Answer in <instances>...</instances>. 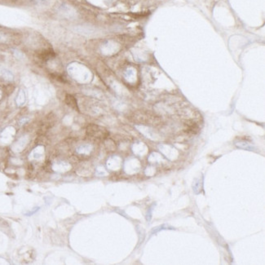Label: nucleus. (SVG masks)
<instances>
[{
    "label": "nucleus",
    "mask_w": 265,
    "mask_h": 265,
    "mask_svg": "<svg viewBox=\"0 0 265 265\" xmlns=\"http://www.w3.org/2000/svg\"><path fill=\"white\" fill-rule=\"evenodd\" d=\"M14 55H15V56L18 59H21V58L23 57V54L20 52V51H18V50H14Z\"/></svg>",
    "instance_id": "obj_13"
},
{
    "label": "nucleus",
    "mask_w": 265,
    "mask_h": 265,
    "mask_svg": "<svg viewBox=\"0 0 265 265\" xmlns=\"http://www.w3.org/2000/svg\"><path fill=\"white\" fill-rule=\"evenodd\" d=\"M26 101V95H25V92L23 89H20L18 94L17 95V98H16V104H17V106L24 105V104Z\"/></svg>",
    "instance_id": "obj_8"
},
{
    "label": "nucleus",
    "mask_w": 265,
    "mask_h": 265,
    "mask_svg": "<svg viewBox=\"0 0 265 265\" xmlns=\"http://www.w3.org/2000/svg\"><path fill=\"white\" fill-rule=\"evenodd\" d=\"M67 103L69 105H70L71 106H74V107H77V103H76V100H74V98L71 96V95H68L67 96Z\"/></svg>",
    "instance_id": "obj_11"
},
{
    "label": "nucleus",
    "mask_w": 265,
    "mask_h": 265,
    "mask_svg": "<svg viewBox=\"0 0 265 265\" xmlns=\"http://www.w3.org/2000/svg\"><path fill=\"white\" fill-rule=\"evenodd\" d=\"M70 168L69 164L63 161H59L53 164V169L56 171H59V172H63V171H66Z\"/></svg>",
    "instance_id": "obj_7"
},
{
    "label": "nucleus",
    "mask_w": 265,
    "mask_h": 265,
    "mask_svg": "<svg viewBox=\"0 0 265 265\" xmlns=\"http://www.w3.org/2000/svg\"><path fill=\"white\" fill-rule=\"evenodd\" d=\"M16 134V131L12 126H8L1 132L0 134V143L3 144H10L14 139Z\"/></svg>",
    "instance_id": "obj_2"
},
{
    "label": "nucleus",
    "mask_w": 265,
    "mask_h": 265,
    "mask_svg": "<svg viewBox=\"0 0 265 265\" xmlns=\"http://www.w3.org/2000/svg\"><path fill=\"white\" fill-rule=\"evenodd\" d=\"M92 149V146L88 145V144H84V145H81L77 149V152L80 154H85V153H88Z\"/></svg>",
    "instance_id": "obj_10"
},
{
    "label": "nucleus",
    "mask_w": 265,
    "mask_h": 265,
    "mask_svg": "<svg viewBox=\"0 0 265 265\" xmlns=\"http://www.w3.org/2000/svg\"><path fill=\"white\" fill-rule=\"evenodd\" d=\"M1 98H2V92L0 91V100H1Z\"/></svg>",
    "instance_id": "obj_16"
},
{
    "label": "nucleus",
    "mask_w": 265,
    "mask_h": 265,
    "mask_svg": "<svg viewBox=\"0 0 265 265\" xmlns=\"http://www.w3.org/2000/svg\"><path fill=\"white\" fill-rule=\"evenodd\" d=\"M32 1L38 5H45L48 3V0H32Z\"/></svg>",
    "instance_id": "obj_12"
},
{
    "label": "nucleus",
    "mask_w": 265,
    "mask_h": 265,
    "mask_svg": "<svg viewBox=\"0 0 265 265\" xmlns=\"http://www.w3.org/2000/svg\"><path fill=\"white\" fill-rule=\"evenodd\" d=\"M57 12L61 16L66 17V18H73L75 17V14H76L74 9L73 7L65 4H61L57 8Z\"/></svg>",
    "instance_id": "obj_3"
},
{
    "label": "nucleus",
    "mask_w": 265,
    "mask_h": 265,
    "mask_svg": "<svg viewBox=\"0 0 265 265\" xmlns=\"http://www.w3.org/2000/svg\"><path fill=\"white\" fill-rule=\"evenodd\" d=\"M28 142H29L28 136H23V137H21V138L18 139L17 142L12 145V149H13L14 152H17V153L21 152L25 148V146L27 145Z\"/></svg>",
    "instance_id": "obj_5"
},
{
    "label": "nucleus",
    "mask_w": 265,
    "mask_h": 265,
    "mask_svg": "<svg viewBox=\"0 0 265 265\" xmlns=\"http://www.w3.org/2000/svg\"><path fill=\"white\" fill-rule=\"evenodd\" d=\"M87 133L90 136L97 137V138H102L107 135V131L105 129L102 128L100 126H95V125L89 126L87 128Z\"/></svg>",
    "instance_id": "obj_4"
},
{
    "label": "nucleus",
    "mask_w": 265,
    "mask_h": 265,
    "mask_svg": "<svg viewBox=\"0 0 265 265\" xmlns=\"http://www.w3.org/2000/svg\"><path fill=\"white\" fill-rule=\"evenodd\" d=\"M69 74L71 76L72 78H74L75 80L80 81L81 79L86 78V74L84 73V70L82 69V66L78 65L77 63H72L69 65L68 68Z\"/></svg>",
    "instance_id": "obj_1"
},
{
    "label": "nucleus",
    "mask_w": 265,
    "mask_h": 265,
    "mask_svg": "<svg viewBox=\"0 0 265 265\" xmlns=\"http://www.w3.org/2000/svg\"><path fill=\"white\" fill-rule=\"evenodd\" d=\"M1 75H2V77L5 79V80H7V81H12L14 78V76L12 74V73L10 71V70H8V69H1Z\"/></svg>",
    "instance_id": "obj_9"
},
{
    "label": "nucleus",
    "mask_w": 265,
    "mask_h": 265,
    "mask_svg": "<svg viewBox=\"0 0 265 265\" xmlns=\"http://www.w3.org/2000/svg\"><path fill=\"white\" fill-rule=\"evenodd\" d=\"M28 120H29V119H28V118L21 119V120H20V122H19V124H20V125H23L24 123H25V122H28Z\"/></svg>",
    "instance_id": "obj_15"
},
{
    "label": "nucleus",
    "mask_w": 265,
    "mask_h": 265,
    "mask_svg": "<svg viewBox=\"0 0 265 265\" xmlns=\"http://www.w3.org/2000/svg\"><path fill=\"white\" fill-rule=\"evenodd\" d=\"M44 153V147L39 146L36 147L32 152H31L30 155V158L32 160H38L42 158V157L43 156Z\"/></svg>",
    "instance_id": "obj_6"
},
{
    "label": "nucleus",
    "mask_w": 265,
    "mask_h": 265,
    "mask_svg": "<svg viewBox=\"0 0 265 265\" xmlns=\"http://www.w3.org/2000/svg\"><path fill=\"white\" fill-rule=\"evenodd\" d=\"M38 210H39V207L34 208V210H32V211H30V212L26 213V214H25V215H27V216H30V215H32V214H34L35 212H37Z\"/></svg>",
    "instance_id": "obj_14"
}]
</instances>
